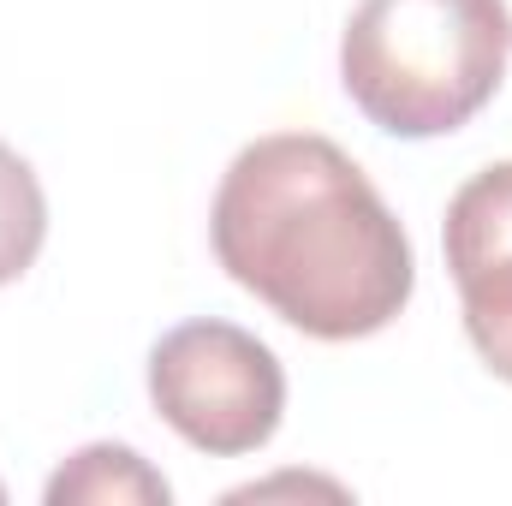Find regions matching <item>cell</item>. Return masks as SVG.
Returning <instances> with one entry per match:
<instances>
[{
    "mask_svg": "<svg viewBox=\"0 0 512 506\" xmlns=\"http://www.w3.org/2000/svg\"><path fill=\"white\" fill-rule=\"evenodd\" d=\"M209 245L233 286L328 346L393 328L417 292L399 215L316 131H268L233 155L209 209Z\"/></svg>",
    "mask_w": 512,
    "mask_h": 506,
    "instance_id": "1",
    "label": "cell"
},
{
    "mask_svg": "<svg viewBox=\"0 0 512 506\" xmlns=\"http://www.w3.org/2000/svg\"><path fill=\"white\" fill-rule=\"evenodd\" d=\"M507 54L501 0H358L340 36V84L376 131L423 143L495 102Z\"/></svg>",
    "mask_w": 512,
    "mask_h": 506,
    "instance_id": "2",
    "label": "cell"
},
{
    "mask_svg": "<svg viewBox=\"0 0 512 506\" xmlns=\"http://www.w3.org/2000/svg\"><path fill=\"white\" fill-rule=\"evenodd\" d=\"M149 399L185 447L209 459H245L274 441L286 417V370L251 328L203 316L155 340Z\"/></svg>",
    "mask_w": 512,
    "mask_h": 506,
    "instance_id": "3",
    "label": "cell"
},
{
    "mask_svg": "<svg viewBox=\"0 0 512 506\" xmlns=\"http://www.w3.org/2000/svg\"><path fill=\"white\" fill-rule=\"evenodd\" d=\"M441 251L477 358L512 387V161H489L453 191Z\"/></svg>",
    "mask_w": 512,
    "mask_h": 506,
    "instance_id": "4",
    "label": "cell"
},
{
    "mask_svg": "<svg viewBox=\"0 0 512 506\" xmlns=\"http://www.w3.org/2000/svg\"><path fill=\"white\" fill-rule=\"evenodd\" d=\"M42 501L48 506H167L173 483L126 441H90L48 477Z\"/></svg>",
    "mask_w": 512,
    "mask_h": 506,
    "instance_id": "5",
    "label": "cell"
},
{
    "mask_svg": "<svg viewBox=\"0 0 512 506\" xmlns=\"http://www.w3.org/2000/svg\"><path fill=\"white\" fill-rule=\"evenodd\" d=\"M42 239H48L42 179L12 143H0V286H12V280H24L36 268Z\"/></svg>",
    "mask_w": 512,
    "mask_h": 506,
    "instance_id": "6",
    "label": "cell"
},
{
    "mask_svg": "<svg viewBox=\"0 0 512 506\" xmlns=\"http://www.w3.org/2000/svg\"><path fill=\"white\" fill-rule=\"evenodd\" d=\"M298 489H304V495H310V489H322V495H334V501L346 495L340 483H316V477H280V483H251V489H233L227 501H268V495H298Z\"/></svg>",
    "mask_w": 512,
    "mask_h": 506,
    "instance_id": "7",
    "label": "cell"
},
{
    "mask_svg": "<svg viewBox=\"0 0 512 506\" xmlns=\"http://www.w3.org/2000/svg\"><path fill=\"white\" fill-rule=\"evenodd\" d=\"M501 12H507V30H512V0H501Z\"/></svg>",
    "mask_w": 512,
    "mask_h": 506,
    "instance_id": "8",
    "label": "cell"
},
{
    "mask_svg": "<svg viewBox=\"0 0 512 506\" xmlns=\"http://www.w3.org/2000/svg\"><path fill=\"white\" fill-rule=\"evenodd\" d=\"M0 501H6V483H0Z\"/></svg>",
    "mask_w": 512,
    "mask_h": 506,
    "instance_id": "9",
    "label": "cell"
}]
</instances>
